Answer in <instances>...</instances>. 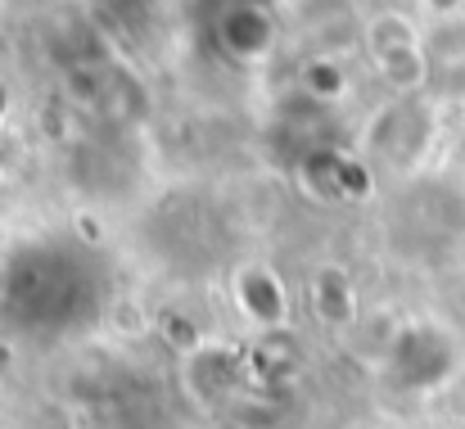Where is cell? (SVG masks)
I'll return each mask as SVG.
<instances>
[{"label":"cell","mask_w":465,"mask_h":429,"mask_svg":"<svg viewBox=\"0 0 465 429\" xmlns=\"http://www.w3.org/2000/svg\"><path fill=\"white\" fill-rule=\"evenodd\" d=\"M235 298H240V307H244L253 321H262V325H281L285 312H290L285 289H281V281H276L267 267H244V272L235 276Z\"/></svg>","instance_id":"obj_1"},{"label":"cell","mask_w":465,"mask_h":429,"mask_svg":"<svg viewBox=\"0 0 465 429\" xmlns=\"http://www.w3.org/2000/svg\"><path fill=\"white\" fill-rule=\"evenodd\" d=\"M312 303H316V316L325 325H348L357 316V294L343 267H321L316 281H312Z\"/></svg>","instance_id":"obj_2"},{"label":"cell","mask_w":465,"mask_h":429,"mask_svg":"<svg viewBox=\"0 0 465 429\" xmlns=\"http://www.w3.org/2000/svg\"><path fill=\"white\" fill-rule=\"evenodd\" d=\"M366 45H371V55H375L380 64H389V59L416 50V32H411L407 18H398V14H380V18H371V27H366Z\"/></svg>","instance_id":"obj_3"}]
</instances>
